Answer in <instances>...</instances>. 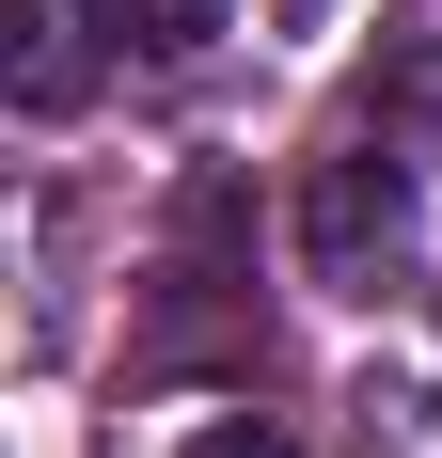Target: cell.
Returning <instances> with one entry per match:
<instances>
[{"instance_id": "5b68a950", "label": "cell", "mask_w": 442, "mask_h": 458, "mask_svg": "<svg viewBox=\"0 0 442 458\" xmlns=\"http://www.w3.org/2000/svg\"><path fill=\"white\" fill-rule=\"evenodd\" d=\"M285 16H316V0H285Z\"/></svg>"}, {"instance_id": "7a4b0ae2", "label": "cell", "mask_w": 442, "mask_h": 458, "mask_svg": "<svg viewBox=\"0 0 442 458\" xmlns=\"http://www.w3.org/2000/svg\"><path fill=\"white\" fill-rule=\"evenodd\" d=\"M95 0H32V16H16V111H80L95 95Z\"/></svg>"}, {"instance_id": "277c9868", "label": "cell", "mask_w": 442, "mask_h": 458, "mask_svg": "<svg viewBox=\"0 0 442 458\" xmlns=\"http://www.w3.org/2000/svg\"><path fill=\"white\" fill-rule=\"evenodd\" d=\"M174 458H301V443H285V427H268V411H221V427H190Z\"/></svg>"}, {"instance_id": "3957f363", "label": "cell", "mask_w": 442, "mask_h": 458, "mask_svg": "<svg viewBox=\"0 0 442 458\" xmlns=\"http://www.w3.org/2000/svg\"><path fill=\"white\" fill-rule=\"evenodd\" d=\"M95 32H111V47H142V64H190V47H221V32H237V0H95Z\"/></svg>"}, {"instance_id": "6da1fadb", "label": "cell", "mask_w": 442, "mask_h": 458, "mask_svg": "<svg viewBox=\"0 0 442 458\" xmlns=\"http://www.w3.org/2000/svg\"><path fill=\"white\" fill-rule=\"evenodd\" d=\"M301 269L348 284V301H379V284L411 269V158L395 142H348V158L301 174Z\"/></svg>"}]
</instances>
